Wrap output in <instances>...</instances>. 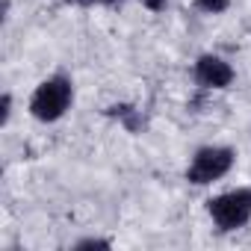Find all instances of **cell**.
Instances as JSON below:
<instances>
[{
  "mask_svg": "<svg viewBox=\"0 0 251 251\" xmlns=\"http://www.w3.org/2000/svg\"><path fill=\"white\" fill-rule=\"evenodd\" d=\"M74 103V83L65 74H53L48 80H42L30 98V115L36 121H59Z\"/></svg>",
  "mask_w": 251,
  "mask_h": 251,
  "instance_id": "1",
  "label": "cell"
},
{
  "mask_svg": "<svg viewBox=\"0 0 251 251\" xmlns=\"http://www.w3.org/2000/svg\"><path fill=\"white\" fill-rule=\"evenodd\" d=\"M207 213L213 219V225L225 233L239 230L251 222V189H230L222 195H213L207 201Z\"/></svg>",
  "mask_w": 251,
  "mask_h": 251,
  "instance_id": "2",
  "label": "cell"
},
{
  "mask_svg": "<svg viewBox=\"0 0 251 251\" xmlns=\"http://www.w3.org/2000/svg\"><path fill=\"white\" fill-rule=\"evenodd\" d=\"M236 163V154L233 148H222V145H207V148H198L189 169H186V180L195 183V186H210L216 180H222Z\"/></svg>",
  "mask_w": 251,
  "mask_h": 251,
  "instance_id": "3",
  "label": "cell"
},
{
  "mask_svg": "<svg viewBox=\"0 0 251 251\" xmlns=\"http://www.w3.org/2000/svg\"><path fill=\"white\" fill-rule=\"evenodd\" d=\"M192 74H195V83H198L201 89H227V86L233 83V68H230L222 56H216V53L198 56Z\"/></svg>",
  "mask_w": 251,
  "mask_h": 251,
  "instance_id": "4",
  "label": "cell"
},
{
  "mask_svg": "<svg viewBox=\"0 0 251 251\" xmlns=\"http://www.w3.org/2000/svg\"><path fill=\"white\" fill-rule=\"evenodd\" d=\"M109 115H115V118H121L124 121V127H127L130 133H136V130H142V112L136 109V106H130V103H115V106H109Z\"/></svg>",
  "mask_w": 251,
  "mask_h": 251,
  "instance_id": "5",
  "label": "cell"
},
{
  "mask_svg": "<svg viewBox=\"0 0 251 251\" xmlns=\"http://www.w3.org/2000/svg\"><path fill=\"white\" fill-rule=\"evenodd\" d=\"M230 6V0H195V9L198 12H207V15H219Z\"/></svg>",
  "mask_w": 251,
  "mask_h": 251,
  "instance_id": "6",
  "label": "cell"
},
{
  "mask_svg": "<svg viewBox=\"0 0 251 251\" xmlns=\"http://www.w3.org/2000/svg\"><path fill=\"white\" fill-rule=\"evenodd\" d=\"M9 118H12V95L9 92H3V98H0V124H9Z\"/></svg>",
  "mask_w": 251,
  "mask_h": 251,
  "instance_id": "7",
  "label": "cell"
},
{
  "mask_svg": "<svg viewBox=\"0 0 251 251\" xmlns=\"http://www.w3.org/2000/svg\"><path fill=\"white\" fill-rule=\"evenodd\" d=\"M74 248H112L109 239H98V236H89V239H80Z\"/></svg>",
  "mask_w": 251,
  "mask_h": 251,
  "instance_id": "8",
  "label": "cell"
},
{
  "mask_svg": "<svg viewBox=\"0 0 251 251\" xmlns=\"http://www.w3.org/2000/svg\"><path fill=\"white\" fill-rule=\"evenodd\" d=\"M139 3H142L145 9H151V12H163V9L169 6V0H139Z\"/></svg>",
  "mask_w": 251,
  "mask_h": 251,
  "instance_id": "9",
  "label": "cell"
},
{
  "mask_svg": "<svg viewBox=\"0 0 251 251\" xmlns=\"http://www.w3.org/2000/svg\"><path fill=\"white\" fill-rule=\"evenodd\" d=\"M77 6H112L115 0H74Z\"/></svg>",
  "mask_w": 251,
  "mask_h": 251,
  "instance_id": "10",
  "label": "cell"
}]
</instances>
